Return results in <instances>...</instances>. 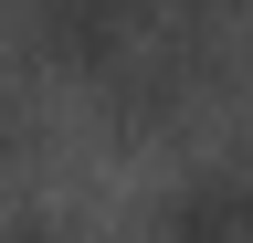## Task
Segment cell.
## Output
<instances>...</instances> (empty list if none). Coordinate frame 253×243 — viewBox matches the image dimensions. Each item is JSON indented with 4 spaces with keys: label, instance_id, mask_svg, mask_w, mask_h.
Listing matches in <instances>:
<instances>
[{
    "label": "cell",
    "instance_id": "7a4b0ae2",
    "mask_svg": "<svg viewBox=\"0 0 253 243\" xmlns=\"http://www.w3.org/2000/svg\"><path fill=\"white\" fill-rule=\"evenodd\" d=\"M169 243H253V159H201L179 169V191L158 201Z\"/></svg>",
    "mask_w": 253,
    "mask_h": 243
},
{
    "label": "cell",
    "instance_id": "3957f363",
    "mask_svg": "<svg viewBox=\"0 0 253 243\" xmlns=\"http://www.w3.org/2000/svg\"><path fill=\"white\" fill-rule=\"evenodd\" d=\"M11 243H74V233H53V222H21V233H11Z\"/></svg>",
    "mask_w": 253,
    "mask_h": 243
},
{
    "label": "cell",
    "instance_id": "6da1fadb",
    "mask_svg": "<svg viewBox=\"0 0 253 243\" xmlns=\"http://www.w3.org/2000/svg\"><path fill=\"white\" fill-rule=\"evenodd\" d=\"M32 43L63 74H126L148 53V0H32Z\"/></svg>",
    "mask_w": 253,
    "mask_h": 243
},
{
    "label": "cell",
    "instance_id": "277c9868",
    "mask_svg": "<svg viewBox=\"0 0 253 243\" xmlns=\"http://www.w3.org/2000/svg\"><path fill=\"white\" fill-rule=\"evenodd\" d=\"M190 11H201V21H221V11H243V0H190Z\"/></svg>",
    "mask_w": 253,
    "mask_h": 243
}]
</instances>
